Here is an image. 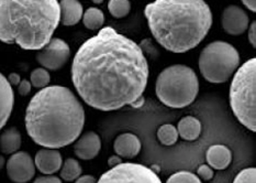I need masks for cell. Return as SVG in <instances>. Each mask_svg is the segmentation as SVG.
<instances>
[{
	"instance_id": "cell-31",
	"label": "cell",
	"mask_w": 256,
	"mask_h": 183,
	"mask_svg": "<svg viewBox=\"0 0 256 183\" xmlns=\"http://www.w3.org/2000/svg\"><path fill=\"white\" fill-rule=\"evenodd\" d=\"M7 80L10 83L11 86H14V85L18 86L19 83L21 82V77H20V75L18 73H10L9 76L7 77Z\"/></svg>"
},
{
	"instance_id": "cell-10",
	"label": "cell",
	"mask_w": 256,
	"mask_h": 183,
	"mask_svg": "<svg viewBox=\"0 0 256 183\" xmlns=\"http://www.w3.org/2000/svg\"><path fill=\"white\" fill-rule=\"evenodd\" d=\"M6 169L8 178L14 183L29 182L36 174L34 160L26 151H16L11 154Z\"/></svg>"
},
{
	"instance_id": "cell-26",
	"label": "cell",
	"mask_w": 256,
	"mask_h": 183,
	"mask_svg": "<svg viewBox=\"0 0 256 183\" xmlns=\"http://www.w3.org/2000/svg\"><path fill=\"white\" fill-rule=\"evenodd\" d=\"M233 183H256V169L246 168L243 169L236 176Z\"/></svg>"
},
{
	"instance_id": "cell-17",
	"label": "cell",
	"mask_w": 256,
	"mask_h": 183,
	"mask_svg": "<svg viewBox=\"0 0 256 183\" xmlns=\"http://www.w3.org/2000/svg\"><path fill=\"white\" fill-rule=\"evenodd\" d=\"M60 22L65 27H72L78 24L84 15L82 5L78 0H60Z\"/></svg>"
},
{
	"instance_id": "cell-12",
	"label": "cell",
	"mask_w": 256,
	"mask_h": 183,
	"mask_svg": "<svg viewBox=\"0 0 256 183\" xmlns=\"http://www.w3.org/2000/svg\"><path fill=\"white\" fill-rule=\"evenodd\" d=\"M34 164L36 168L41 173L46 175L54 174L60 171V167H62V154L58 149L43 148L36 152L34 157Z\"/></svg>"
},
{
	"instance_id": "cell-1",
	"label": "cell",
	"mask_w": 256,
	"mask_h": 183,
	"mask_svg": "<svg viewBox=\"0 0 256 183\" xmlns=\"http://www.w3.org/2000/svg\"><path fill=\"white\" fill-rule=\"evenodd\" d=\"M70 73L76 92L88 106L112 112L143 96L150 71L136 41L104 27L77 50Z\"/></svg>"
},
{
	"instance_id": "cell-8",
	"label": "cell",
	"mask_w": 256,
	"mask_h": 183,
	"mask_svg": "<svg viewBox=\"0 0 256 183\" xmlns=\"http://www.w3.org/2000/svg\"><path fill=\"white\" fill-rule=\"evenodd\" d=\"M97 183H163L154 170L134 162H121L104 172Z\"/></svg>"
},
{
	"instance_id": "cell-2",
	"label": "cell",
	"mask_w": 256,
	"mask_h": 183,
	"mask_svg": "<svg viewBox=\"0 0 256 183\" xmlns=\"http://www.w3.org/2000/svg\"><path fill=\"white\" fill-rule=\"evenodd\" d=\"M24 125L36 145L60 149L72 145L80 136L85 126V109L68 87L46 86L28 104Z\"/></svg>"
},
{
	"instance_id": "cell-32",
	"label": "cell",
	"mask_w": 256,
	"mask_h": 183,
	"mask_svg": "<svg viewBox=\"0 0 256 183\" xmlns=\"http://www.w3.org/2000/svg\"><path fill=\"white\" fill-rule=\"evenodd\" d=\"M75 183H97V181L92 175L86 174V175H80L78 179L75 180Z\"/></svg>"
},
{
	"instance_id": "cell-20",
	"label": "cell",
	"mask_w": 256,
	"mask_h": 183,
	"mask_svg": "<svg viewBox=\"0 0 256 183\" xmlns=\"http://www.w3.org/2000/svg\"><path fill=\"white\" fill-rule=\"evenodd\" d=\"M82 173L80 163L74 158L66 159L60 169V179L66 182H73L80 178Z\"/></svg>"
},
{
	"instance_id": "cell-3",
	"label": "cell",
	"mask_w": 256,
	"mask_h": 183,
	"mask_svg": "<svg viewBox=\"0 0 256 183\" xmlns=\"http://www.w3.org/2000/svg\"><path fill=\"white\" fill-rule=\"evenodd\" d=\"M144 16L153 38L172 53L197 48L212 26V13L204 0H155Z\"/></svg>"
},
{
	"instance_id": "cell-4",
	"label": "cell",
	"mask_w": 256,
	"mask_h": 183,
	"mask_svg": "<svg viewBox=\"0 0 256 183\" xmlns=\"http://www.w3.org/2000/svg\"><path fill=\"white\" fill-rule=\"evenodd\" d=\"M60 22L58 0H0V42L38 51Z\"/></svg>"
},
{
	"instance_id": "cell-36",
	"label": "cell",
	"mask_w": 256,
	"mask_h": 183,
	"mask_svg": "<svg viewBox=\"0 0 256 183\" xmlns=\"http://www.w3.org/2000/svg\"><path fill=\"white\" fill-rule=\"evenodd\" d=\"M92 2L94 4V5H100L104 3V0H92Z\"/></svg>"
},
{
	"instance_id": "cell-30",
	"label": "cell",
	"mask_w": 256,
	"mask_h": 183,
	"mask_svg": "<svg viewBox=\"0 0 256 183\" xmlns=\"http://www.w3.org/2000/svg\"><path fill=\"white\" fill-rule=\"evenodd\" d=\"M248 42L251 43V46L253 48H256V22L252 21V24L248 26Z\"/></svg>"
},
{
	"instance_id": "cell-28",
	"label": "cell",
	"mask_w": 256,
	"mask_h": 183,
	"mask_svg": "<svg viewBox=\"0 0 256 183\" xmlns=\"http://www.w3.org/2000/svg\"><path fill=\"white\" fill-rule=\"evenodd\" d=\"M32 85L30 81L28 80H21L18 85V92L21 96H28L31 93Z\"/></svg>"
},
{
	"instance_id": "cell-21",
	"label": "cell",
	"mask_w": 256,
	"mask_h": 183,
	"mask_svg": "<svg viewBox=\"0 0 256 183\" xmlns=\"http://www.w3.org/2000/svg\"><path fill=\"white\" fill-rule=\"evenodd\" d=\"M82 24L89 30L102 29L104 24V15L96 7L88 8L82 15Z\"/></svg>"
},
{
	"instance_id": "cell-33",
	"label": "cell",
	"mask_w": 256,
	"mask_h": 183,
	"mask_svg": "<svg viewBox=\"0 0 256 183\" xmlns=\"http://www.w3.org/2000/svg\"><path fill=\"white\" fill-rule=\"evenodd\" d=\"M122 162V159L121 157H119L118 154H116V156H111L109 159H108V164L110 165L111 168L116 167V165H118Z\"/></svg>"
},
{
	"instance_id": "cell-27",
	"label": "cell",
	"mask_w": 256,
	"mask_h": 183,
	"mask_svg": "<svg viewBox=\"0 0 256 183\" xmlns=\"http://www.w3.org/2000/svg\"><path fill=\"white\" fill-rule=\"evenodd\" d=\"M197 174H198V178L202 179L204 181H209L214 178V169L210 167L208 164H202L197 170Z\"/></svg>"
},
{
	"instance_id": "cell-34",
	"label": "cell",
	"mask_w": 256,
	"mask_h": 183,
	"mask_svg": "<svg viewBox=\"0 0 256 183\" xmlns=\"http://www.w3.org/2000/svg\"><path fill=\"white\" fill-rule=\"evenodd\" d=\"M241 2L250 11L255 13L256 11V0H241Z\"/></svg>"
},
{
	"instance_id": "cell-11",
	"label": "cell",
	"mask_w": 256,
	"mask_h": 183,
	"mask_svg": "<svg viewBox=\"0 0 256 183\" xmlns=\"http://www.w3.org/2000/svg\"><path fill=\"white\" fill-rule=\"evenodd\" d=\"M250 17L246 10L236 5H230L221 15V27L230 36H241L248 30Z\"/></svg>"
},
{
	"instance_id": "cell-24",
	"label": "cell",
	"mask_w": 256,
	"mask_h": 183,
	"mask_svg": "<svg viewBox=\"0 0 256 183\" xmlns=\"http://www.w3.org/2000/svg\"><path fill=\"white\" fill-rule=\"evenodd\" d=\"M50 82H51V76H50L48 71L44 68H38L31 72L30 83L32 87L42 90V88L48 86Z\"/></svg>"
},
{
	"instance_id": "cell-22",
	"label": "cell",
	"mask_w": 256,
	"mask_h": 183,
	"mask_svg": "<svg viewBox=\"0 0 256 183\" xmlns=\"http://www.w3.org/2000/svg\"><path fill=\"white\" fill-rule=\"evenodd\" d=\"M178 131L175 126L170 124L162 125L158 129V138L164 146H172L178 140Z\"/></svg>"
},
{
	"instance_id": "cell-7",
	"label": "cell",
	"mask_w": 256,
	"mask_h": 183,
	"mask_svg": "<svg viewBox=\"0 0 256 183\" xmlns=\"http://www.w3.org/2000/svg\"><path fill=\"white\" fill-rule=\"evenodd\" d=\"M241 63L238 50L224 41H214L202 49L199 55V70L202 77L212 84L230 80Z\"/></svg>"
},
{
	"instance_id": "cell-14",
	"label": "cell",
	"mask_w": 256,
	"mask_h": 183,
	"mask_svg": "<svg viewBox=\"0 0 256 183\" xmlns=\"http://www.w3.org/2000/svg\"><path fill=\"white\" fill-rule=\"evenodd\" d=\"M14 106V93L7 77L0 72V129L7 124Z\"/></svg>"
},
{
	"instance_id": "cell-18",
	"label": "cell",
	"mask_w": 256,
	"mask_h": 183,
	"mask_svg": "<svg viewBox=\"0 0 256 183\" xmlns=\"http://www.w3.org/2000/svg\"><path fill=\"white\" fill-rule=\"evenodd\" d=\"M177 131L178 136L182 138L184 140H196L202 132V123L192 116H187V117H184L178 121Z\"/></svg>"
},
{
	"instance_id": "cell-16",
	"label": "cell",
	"mask_w": 256,
	"mask_h": 183,
	"mask_svg": "<svg viewBox=\"0 0 256 183\" xmlns=\"http://www.w3.org/2000/svg\"><path fill=\"white\" fill-rule=\"evenodd\" d=\"M208 165L214 170H224L232 161V152L224 145H212L206 153Z\"/></svg>"
},
{
	"instance_id": "cell-15",
	"label": "cell",
	"mask_w": 256,
	"mask_h": 183,
	"mask_svg": "<svg viewBox=\"0 0 256 183\" xmlns=\"http://www.w3.org/2000/svg\"><path fill=\"white\" fill-rule=\"evenodd\" d=\"M114 149L119 157L133 159L141 151V141L134 134L126 132V134H122L116 138Z\"/></svg>"
},
{
	"instance_id": "cell-25",
	"label": "cell",
	"mask_w": 256,
	"mask_h": 183,
	"mask_svg": "<svg viewBox=\"0 0 256 183\" xmlns=\"http://www.w3.org/2000/svg\"><path fill=\"white\" fill-rule=\"evenodd\" d=\"M166 183H202L197 174L192 172H189V171H180V172H176L172 174L170 178L166 181Z\"/></svg>"
},
{
	"instance_id": "cell-13",
	"label": "cell",
	"mask_w": 256,
	"mask_h": 183,
	"mask_svg": "<svg viewBox=\"0 0 256 183\" xmlns=\"http://www.w3.org/2000/svg\"><path fill=\"white\" fill-rule=\"evenodd\" d=\"M100 149H102V140L94 131L85 132L84 135L77 138L74 145V152L82 160H92L96 158Z\"/></svg>"
},
{
	"instance_id": "cell-23",
	"label": "cell",
	"mask_w": 256,
	"mask_h": 183,
	"mask_svg": "<svg viewBox=\"0 0 256 183\" xmlns=\"http://www.w3.org/2000/svg\"><path fill=\"white\" fill-rule=\"evenodd\" d=\"M108 10L110 15L116 19L124 18L130 14V0H109Z\"/></svg>"
},
{
	"instance_id": "cell-6",
	"label": "cell",
	"mask_w": 256,
	"mask_h": 183,
	"mask_svg": "<svg viewBox=\"0 0 256 183\" xmlns=\"http://www.w3.org/2000/svg\"><path fill=\"white\" fill-rule=\"evenodd\" d=\"M230 85V106L240 123L251 131L256 130V60L243 63L233 74Z\"/></svg>"
},
{
	"instance_id": "cell-9",
	"label": "cell",
	"mask_w": 256,
	"mask_h": 183,
	"mask_svg": "<svg viewBox=\"0 0 256 183\" xmlns=\"http://www.w3.org/2000/svg\"><path fill=\"white\" fill-rule=\"evenodd\" d=\"M70 57V48L60 38H52L46 47L38 50L36 59L42 68L48 71H58L68 63Z\"/></svg>"
},
{
	"instance_id": "cell-19",
	"label": "cell",
	"mask_w": 256,
	"mask_h": 183,
	"mask_svg": "<svg viewBox=\"0 0 256 183\" xmlns=\"http://www.w3.org/2000/svg\"><path fill=\"white\" fill-rule=\"evenodd\" d=\"M21 143V132L16 127H10L0 136V151L6 154H12L19 151Z\"/></svg>"
},
{
	"instance_id": "cell-35",
	"label": "cell",
	"mask_w": 256,
	"mask_h": 183,
	"mask_svg": "<svg viewBox=\"0 0 256 183\" xmlns=\"http://www.w3.org/2000/svg\"><path fill=\"white\" fill-rule=\"evenodd\" d=\"M144 103H146V98H144V96H141L140 98H138L136 101L131 105V107H133V108H141L143 105H144Z\"/></svg>"
},
{
	"instance_id": "cell-5",
	"label": "cell",
	"mask_w": 256,
	"mask_h": 183,
	"mask_svg": "<svg viewBox=\"0 0 256 183\" xmlns=\"http://www.w3.org/2000/svg\"><path fill=\"white\" fill-rule=\"evenodd\" d=\"M155 92L160 102L168 107L184 108L192 104L198 95V76L187 65H170L158 74Z\"/></svg>"
},
{
	"instance_id": "cell-29",
	"label": "cell",
	"mask_w": 256,
	"mask_h": 183,
	"mask_svg": "<svg viewBox=\"0 0 256 183\" xmlns=\"http://www.w3.org/2000/svg\"><path fill=\"white\" fill-rule=\"evenodd\" d=\"M33 183H62V180H60L58 176L50 174V175L38 176V178L33 181Z\"/></svg>"
}]
</instances>
